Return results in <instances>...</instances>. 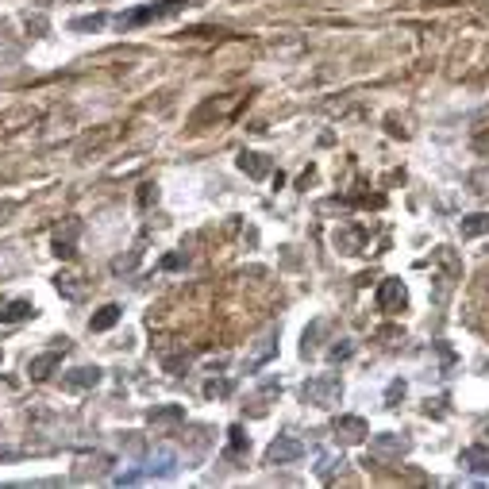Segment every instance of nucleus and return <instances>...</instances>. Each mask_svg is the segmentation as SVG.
I'll list each match as a JSON object with an SVG mask.
<instances>
[{
	"label": "nucleus",
	"mask_w": 489,
	"mask_h": 489,
	"mask_svg": "<svg viewBox=\"0 0 489 489\" xmlns=\"http://www.w3.org/2000/svg\"><path fill=\"white\" fill-rule=\"evenodd\" d=\"M301 397H304V405L332 409V405H339L343 385H339V378H335V374H316V378H308V382L301 385Z\"/></svg>",
	"instance_id": "nucleus-1"
},
{
	"label": "nucleus",
	"mask_w": 489,
	"mask_h": 489,
	"mask_svg": "<svg viewBox=\"0 0 489 489\" xmlns=\"http://www.w3.org/2000/svg\"><path fill=\"white\" fill-rule=\"evenodd\" d=\"M239 104H243V93H227V97H212L205 100V104L196 108L193 116H189V124L193 128H205V124H220V120H231L235 112H239Z\"/></svg>",
	"instance_id": "nucleus-2"
},
{
	"label": "nucleus",
	"mask_w": 489,
	"mask_h": 489,
	"mask_svg": "<svg viewBox=\"0 0 489 489\" xmlns=\"http://www.w3.org/2000/svg\"><path fill=\"white\" fill-rule=\"evenodd\" d=\"M108 466H112V459H108L104 451L78 455L73 459V481H100V478H108Z\"/></svg>",
	"instance_id": "nucleus-3"
},
{
	"label": "nucleus",
	"mask_w": 489,
	"mask_h": 489,
	"mask_svg": "<svg viewBox=\"0 0 489 489\" xmlns=\"http://www.w3.org/2000/svg\"><path fill=\"white\" fill-rule=\"evenodd\" d=\"M409 447H412L409 435H393V431L370 435V459H401V455H409Z\"/></svg>",
	"instance_id": "nucleus-4"
},
{
	"label": "nucleus",
	"mask_w": 489,
	"mask_h": 489,
	"mask_svg": "<svg viewBox=\"0 0 489 489\" xmlns=\"http://www.w3.org/2000/svg\"><path fill=\"white\" fill-rule=\"evenodd\" d=\"M304 455V443L297 440V435H277L270 447H266V462L270 466H289V462H297Z\"/></svg>",
	"instance_id": "nucleus-5"
},
{
	"label": "nucleus",
	"mask_w": 489,
	"mask_h": 489,
	"mask_svg": "<svg viewBox=\"0 0 489 489\" xmlns=\"http://www.w3.org/2000/svg\"><path fill=\"white\" fill-rule=\"evenodd\" d=\"M374 301H378L382 312H401L405 304H409V289H405L401 277H385V282L378 285V297H374Z\"/></svg>",
	"instance_id": "nucleus-6"
},
{
	"label": "nucleus",
	"mask_w": 489,
	"mask_h": 489,
	"mask_svg": "<svg viewBox=\"0 0 489 489\" xmlns=\"http://www.w3.org/2000/svg\"><path fill=\"white\" fill-rule=\"evenodd\" d=\"M143 470H147L150 478H170V474L177 470V451L166 447V443H158V447L150 451V459H147Z\"/></svg>",
	"instance_id": "nucleus-7"
},
{
	"label": "nucleus",
	"mask_w": 489,
	"mask_h": 489,
	"mask_svg": "<svg viewBox=\"0 0 489 489\" xmlns=\"http://www.w3.org/2000/svg\"><path fill=\"white\" fill-rule=\"evenodd\" d=\"M78 235H81V220L69 216L66 227H58V235H54V255H58V258H73V255H78Z\"/></svg>",
	"instance_id": "nucleus-8"
},
{
	"label": "nucleus",
	"mask_w": 489,
	"mask_h": 489,
	"mask_svg": "<svg viewBox=\"0 0 489 489\" xmlns=\"http://www.w3.org/2000/svg\"><path fill=\"white\" fill-rule=\"evenodd\" d=\"M97 382H100V366H73V370L62 378V385H66L69 393H85V389H93Z\"/></svg>",
	"instance_id": "nucleus-9"
},
{
	"label": "nucleus",
	"mask_w": 489,
	"mask_h": 489,
	"mask_svg": "<svg viewBox=\"0 0 489 489\" xmlns=\"http://www.w3.org/2000/svg\"><path fill=\"white\" fill-rule=\"evenodd\" d=\"M366 435H370V428H366V420H362V416H339V420H335V440L362 443Z\"/></svg>",
	"instance_id": "nucleus-10"
},
{
	"label": "nucleus",
	"mask_w": 489,
	"mask_h": 489,
	"mask_svg": "<svg viewBox=\"0 0 489 489\" xmlns=\"http://www.w3.org/2000/svg\"><path fill=\"white\" fill-rule=\"evenodd\" d=\"M274 351H277V328H270V332L258 339L255 351L247 354V370H258V366H266V362L274 359Z\"/></svg>",
	"instance_id": "nucleus-11"
},
{
	"label": "nucleus",
	"mask_w": 489,
	"mask_h": 489,
	"mask_svg": "<svg viewBox=\"0 0 489 489\" xmlns=\"http://www.w3.org/2000/svg\"><path fill=\"white\" fill-rule=\"evenodd\" d=\"M58 362H62V351H47V354H35L27 366V374L35 378V382H47L50 374L58 370Z\"/></svg>",
	"instance_id": "nucleus-12"
},
{
	"label": "nucleus",
	"mask_w": 489,
	"mask_h": 489,
	"mask_svg": "<svg viewBox=\"0 0 489 489\" xmlns=\"http://www.w3.org/2000/svg\"><path fill=\"white\" fill-rule=\"evenodd\" d=\"M362 239H366V227H343V231H335V247H339L343 255H359Z\"/></svg>",
	"instance_id": "nucleus-13"
},
{
	"label": "nucleus",
	"mask_w": 489,
	"mask_h": 489,
	"mask_svg": "<svg viewBox=\"0 0 489 489\" xmlns=\"http://www.w3.org/2000/svg\"><path fill=\"white\" fill-rule=\"evenodd\" d=\"M462 466L470 470V474H489V447H466L462 451Z\"/></svg>",
	"instance_id": "nucleus-14"
},
{
	"label": "nucleus",
	"mask_w": 489,
	"mask_h": 489,
	"mask_svg": "<svg viewBox=\"0 0 489 489\" xmlns=\"http://www.w3.org/2000/svg\"><path fill=\"white\" fill-rule=\"evenodd\" d=\"M239 170H243L247 177H266L270 174V162H266V155H255V150H243V155H239Z\"/></svg>",
	"instance_id": "nucleus-15"
},
{
	"label": "nucleus",
	"mask_w": 489,
	"mask_h": 489,
	"mask_svg": "<svg viewBox=\"0 0 489 489\" xmlns=\"http://www.w3.org/2000/svg\"><path fill=\"white\" fill-rule=\"evenodd\" d=\"M155 428H170V424H181L185 420V409L181 405H162V409H150V416H147Z\"/></svg>",
	"instance_id": "nucleus-16"
},
{
	"label": "nucleus",
	"mask_w": 489,
	"mask_h": 489,
	"mask_svg": "<svg viewBox=\"0 0 489 489\" xmlns=\"http://www.w3.org/2000/svg\"><path fill=\"white\" fill-rule=\"evenodd\" d=\"M120 316H124L120 304H104V308H97V316L89 320V328H93V332H108V328H116V323H120Z\"/></svg>",
	"instance_id": "nucleus-17"
},
{
	"label": "nucleus",
	"mask_w": 489,
	"mask_h": 489,
	"mask_svg": "<svg viewBox=\"0 0 489 489\" xmlns=\"http://www.w3.org/2000/svg\"><path fill=\"white\" fill-rule=\"evenodd\" d=\"M227 435H231V440H227V451H224V459H227V462L243 459L247 451H251V440H247V431H243V428H231V431H227Z\"/></svg>",
	"instance_id": "nucleus-18"
},
{
	"label": "nucleus",
	"mask_w": 489,
	"mask_h": 489,
	"mask_svg": "<svg viewBox=\"0 0 489 489\" xmlns=\"http://www.w3.org/2000/svg\"><path fill=\"white\" fill-rule=\"evenodd\" d=\"M27 316H35L31 301H8L0 308V323H20V320H27Z\"/></svg>",
	"instance_id": "nucleus-19"
},
{
	"label": "nucleus",
	"mask_w": 489,
	"mask_h": 489,
	"mask_svg": "<svg viewBox=\"0 0 489 489\" xmlns=\"http://www.w3.org/2000/svg\"><path fill=\"white\" fill-rule=\"evenodd\" d=\"M459 231H462V239H474V235H486V231H489V212H474V216H462Z\"/></svg>",
	"instance_id": "nucleus-20"
},
{
	"label": "nucleus",
	"mask_w": 489,
	"mask_h": 489,
	"mask_svg": "<svg viewBox=\"0 0 489 489\" xmlns=\"http://www.w3.org/2000/svg\"><path fill=\"white\" fill-rule=\"evenodd\" d=\"M328 332V320H312L308 328H304V343H301V354L308 359V354H316V347H320V335Z\"/></svg>",
	"instance_id": "nucleus-21"
},
{
	"label": "nucleus",
	"mask_w": 489,
	"mask_h": 489,
	"mask_svg": "<svg viewBox=\"0 0 489 489\" xmlns=\"http://www.w3.org/2000/svg\"><path fill=\"white\" fill-rule=\"evenodd\" d=\"M189 362H193V354L189 351H177V354H162V370L166 374H185Z\"/></svg>",
	"instance_id": "nucleus-22"
},
{
	"label": "nucleus",
	"mask_w": 489,
	"mask_h": 489,
	"mask_svg": "<svg viewBox=\"0 0 489 489\" xmlns=\"http://www.w3.org/2000/svg\"><path fill=\"white\" fill-rule=\"evenodd\" d=\"M108 23V16H100V12H93V16H78V20L69 23V31H100Z\"/></svg>",
	"instance_id": "nucleus-23"
},
{
	"label": "nucleus",
	"mask_w": 489,
	"mask_h": 489,
	"mask_svg": "<svg viewBox=\"0 0 489 489\" xmlns=\"http://www.w3.org/2000/svg\"><path fill=\"white\" fill-rule=\"evenodd\" d=\"M231 393H235V385L227 382V378H212V382L205 385V397H212V401H216V397L224 401V397H231Z\"/></svg>",
	"instance_id": "nucleus-24"
},
{
	"label": "nucleus",
	"mask_w": 489,
	"mask_h": 489,
	"mask_svg": "<svg viewBox=\"0 0 489 489\" xmlns=\"http://www.w3.org/2000/svg\"><path fill=\"white\" fill-rule=\"evenodd\" d=\"M343 466H347L343 459H332V455H323V459H320V466H316V474H320L323 481H332V474H335V470H343Z\"/></svg>",
	"instance_id": "nucleus-25"
},
{
	"label": "nucleus",
	"mask_w": 489,
	"mask_h": 489,
	"mask_svg": "<svg viewBox=\"0 0 489 489\" xmlns=\"http://www.w3.org/2000/svg\"><path fill=\"white\" fill-rule=\"evenodd\" d=\"M351 354H354V343H351V339H339L332 351H328V359H332V362H347Z\"/></svg>",
	"instance_id": "nucleus-26"
},
{
	"label": "nucleus",
	"mask_w": 489,
	"mask_h": 489,
	"mask_svg": "<svg viewBox=\"0 0 489 489\" xmlns=\"http://www.w3.org/2000/svg\"><path fill=\"white\" fill-rule=\"evenodd\" d=\"M470 185H474V193L489 196V170H478V174H470Z\"/></svg>",
	"instance_id": "nucleus-27"
},
{
	"label": "nucleus",
	"mask_w": 489,
	"mask_h": 489,
	"mask_svg": "<svg viewBox=\"0 0 489 489\" xmlns=\"http://www.w3.org/2000/svg\"><path fill=\"white\" fill-rule=\"evenodd\" d=\"M143 478H150L147 470H128V474H116L112 481H116V486H135V481H143Z\"/></svg>",
	"instance_id": "nucleus-28"
},
{
	"label": "nucleus",
	"mask_w": 489,
	"mask_h": 489,
	"mask_svg": "<svg viewBox=\"0 0 489 489\" xmlns=\"http://www.w3.org/2000/svg\"><path fill=\"white\" fill-rule=\"evenodd\" d=\"M158 201V185H143L139 189V208H150Z\"/></svg>",
	"instance_id": "nucleus-29"
},
{
	"label": "nucleus",
	"mask_w": 489,
	"mask_h": 489,
	"mask_svg": "<svg viewBox=\"0 0 489 489\" xmlns=\"http://www.w3.org/2000/svg\"><path fill=\"white\" fill-rule=\"evenodd\" d=\"M158 266H162V270H181V266H185V255H166Z\"/></svg>",
	"instance_id": "nucleus-30"
},
{
	"label": "nucleus",
	"mask_w": 489,
	"mask_h": 489,
	"mask_svg": "<svg viewBox=\"0 0 489 489\" xmlns=\"http://www.w3.org/2000/svg\"><path fill=\"white\" fill-rule=\"evenodd\" d=\"M397 397H405V382H393V385H389V393H385V401H389V405L397 401Z\"/></svg>",
	"instance_id": "nucleus-31"
},
{
	"label": "nucleus",
	"mask_w": 489,
	"mask_h": 489,
	"mask_svg": "<svg viewBox=\"0 0 489 489\" xmlns=\"http://www.w3.org/2000/svg\"><path fill=\"white\" fill-rule=\"evenodd\" d=\"M474 147H478V150H489V135H481V139H474Z\"/></svg>",
	"instance_id": "nucleus-32"
}]
</instances>
